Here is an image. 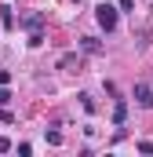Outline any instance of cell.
Instances as JSON below:
<instances>
[{
    "mask_svg": "<svg viewBox=\"0 0 153 157\" xmlns=\"http://www.w3.org/2000/svg\"><path fill=\"white\" fill-rule=\"evenodd\" d=\"M95 22H99L106 33H113V29H117V7H110V4H99V7H95Z\"/></svg>",
    "mask_w": 153,
    "mask_h": 157,
    "instance_id": "cell-1",
    "label": "cell"
},
{
    "mask_svg": "<svg viewBox=\"0 0 153 157\" xmlns=\"http://www.w3.org/2000/svg\"><path fill=\"white\" fill-rule=\"evenodd\" d=\"M135 102L142 110H153V88L150 84H135Z\"/></svg>",
    "mask_w": 153,
    "mask_h": 157,
    "instance_id": "cell-2",
    "label": "cell"
},
{
    "mask_svg": "<svg viewBox=\"0 0 153 157\" xmlns=\"http://www.w3.org/2000/svg\"><path fill=\"white\" fill-rule=\"evenodd\" d=\"M124 121H128V99H117V106H113V124L120 128Z\"/></svg>",
    "mask_w": 153,
    "mask_h": 157,
    "instance_id": "cell-3",
    "label": "cell"
},
{
    "mask_svg": "<svg viewBox=\"0 0 153 157\" xmlns=\"http://www.w3.org/2000/svg\"><path fill=\"white\" fill-rule=\"evenodd\" d=\"M80 48H84L88 55H99V51H102V40L99 37H80Z\"/></svg>",
    "mask_w": 153,
    "mask_h": 157,
    "instance_id": "cell-4",
    "label": "cell"
},
{
    "mask_svg": "<svg viewBox=\"0 0 153 157\" xmlns=\"http://www.w3.org/2000/svg\"><path fill=\"white\" fill-rule=\"evenodd\" d=\"M22 26H26V29H33V33H40V26H44V15H40V11H37V15H29Z\"/></svg>",
    "mask_w": 153,
    "mask_h": 157,
    "instance_id": "cell-5",
    "label": "cell"
},
{
    "mask_svg": "<svg viewBox=\"0 0 153 157\" xmlns=\"http://www.w3.org/2000/svg\"><path fill=\"white\" fill-rule=\"evenodd\" d=\"M80 106H84V110H88V113H95V99H91V95H88V91H84V95H80Z\"/></svg>",
    "mask_w": 153,
    "mask_h": 157,
    "instance_id": "cell-6",
    "label": "cell"
},
{
    "mask_svg": "<svg viewBox=\"0 0 153 157\" xmlns=\"http://www.w3.org/2000/svg\"><path fill=\"white\" fill-rule=\"evenodd\" d=\"M0 11H4V15H0V18H4V29H11V26H15V18H11V7H0Z\"/></svg>",
    "mask_w": 153,
    "mask_h": 157,
    "instance_id": "cell-7",
    "label": "cell"
},
{
    "mask_svg": "<svg viewBox=\"0 0 153 157\" xmlns=\"http://www.w3.org/2000/svg\"><path fill=\"white\" fill-rule=\"evenodd\" d=\"M44 139H47L51 146H58V143H62V132H44Z\"/></svg>",
    "mask_w": 153,
    "mask_h": 157,
    "instance_id": "cell-8",
    "label": "cell"
},
{
    "mask_svg": "<svg viewBox=\"0 0 153 157\" xmlns=\"http://www.w3.org/2000/svg\"><path fill=\"white\" fill-rule=\"evenodd\" d=\"M11 102V91H7V84H0V106H7Z\"/></svg>",
    "mask_w": 153,
    "mask_h": 157,
    "instance_id": "cell-9",
    "label": "cell"
},
{
    "mask_svg": "<svg viewBox=\"0 0 153 157\" xmlns=\"http://www.w3.org/2000/svg\"><path fill=\"white\" fill-rule=\"evenodd\" d=\"M76 62V55H62V59H58V70H66V66H73Z\"/></svg>",
    "mask_w": 153,
    "mask_h": 157,
    "instance_id": "cell-10",
    "label": "cell"
},
{
    "mask_svg": "<svg viewBox=\"0 0 153 157\" xmlns=\"http://www.w3.org/2000/svg\"><path fill=\"white\" fill-rule=\"evenodd\" d=\"M139 154H153V143H150V139H142V143H139Z\"/></svg>",
    "mask_w": 153,
    "mask_h": 157,
    "instance_id": "cell-11",
    "label": "cell"
},
{
    "mask_svg": "<svg viewBox=\"0 0 153 157\" xmlns=\"http://www.w3.org/2000/svg\"><path fill=\"white\" fill-rule=\"evenodd\" d=\"M0 121H4V124H11V121H15V113H11V110H4V106H0Z\"/></svg>",
    "mask_w": 153,
    "mask_h": 157,
    "instance_id": "cell-12",
    "label": "cell"
},
{
    "mask_svg": "<svg viewBox=\"0 0 153 157\" xmlns=\"http://www.w3.org/2000/svg\"><path fill=\"white\" fill-rule=\"evenodd\" d=\"M117 7H120V11H131V7H135V0H120Z\"/></svg>",
    "mask_w": 153,
    "mask_h": 157,
    "instance_id": "cell-13",
    "label": "cell"
},
{
    "mask_svg": "<svg viewBox=\"0 0 153 157\" xmlns=\"http://www.w3.org/2000/svg\"><path fill=\"white\" fill-rule=\"evenodd\" d=\"M0 84H11V70H0Z\"/></svg>",
    "mask_w": 153,
    "mask_h": 157,
    "instance_id": "cell-14",
    "label": "cell"
},
{
    "mask_svg": "<svg viewBox=\"0 0 153 157\" xmlns=\"http://www.w3.org/2000/svg\"><path fill=\"white\" fill-rule=\"evenodd\" d=\"M7 150H11V143H7V139L0 135V154H7Z\"/></svg>",
    "mask_w": 153,
    "mask_h": 157,
    "instance_id": "cell-15",
    "label": "cell"
}]
</instances>
